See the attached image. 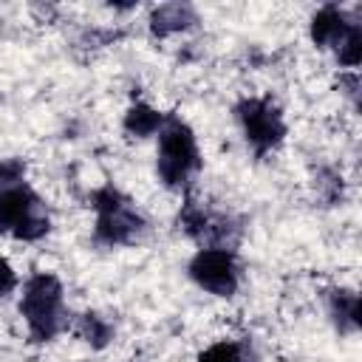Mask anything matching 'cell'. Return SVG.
Listing matches in <instances>:
<instances>
[{
	"label": "cell",
	"mask_w": 362,
	"mask_h": 362,
	"mask_svg": "<svg viewBox=\"0 0 362 362\" xmlns=\"http://www.w3.org/2000/svg\"><path fill=\"white\" fill-rule=\"evenodd\" d=\"M20 314L25 320L31 342H51L68 328L65 288L51 272H37L25 280L20 294Z\"/></svg>",
	"instance_id": "cell-1"
},
{
	"label": "cell",
	"mask_w": 362,
	"mask_h": 362,
	"mask_svg": "<svg viewBox=\"0 0 362 362\" xmlns=\"http://www.w3.org/2000/svg\"><path fill=\"white\" fill-rule=\"evenodd\" d=\"M201 167H204V158H201L192 127L184 119L170 113L158 130V156H156L158 181L167 189L187 192L192 178L201 173Z\"/></svg>",
	"instance_id": "cell-2"
},
{
	"label": "cell",
	"mask_w": 362,
	"mask_h": 362,
	"mask_svg": "<svg viewBox=\"0 0 362 362\" xmlns=\"http://www.w3.org/2000/svg\"><path fill=\"white\" fill-rule=\"evenodd\" d=\"M90 206L96 212L93 240L99 246H110V249L113 246H130V243L141 240V235L147 232L144 215L113 184H105V187L93 189L90 192Z\"/></svg>",
	"instance_id": "cell-3"
},
{
	"label": "cell",
	"mask_w": 362,
	"mask_h": 362,
	"mask_svg": "<svg viewBox=\"0 0 362 362\" xmlns=\"http://www.w3.org/2000/svg\"><path fill=\"white\" fill-rule=\"evenodd\" d=\"M232 113H235L240 133H243L246 144L252 147L255 158H263L272 150H277L288 133L280 105L269 96H243L235 102Z\"/></svg>",
	"instance_id": "cell-4"
},
{
	"label": "cell",
	"mask_w": 362,
	"mask_h": 362,
	"mask_svg": "<svg viewBox=\"0 0 362 362\" xmlns=\"http://www.w3.org/2000/svg\"><path fill=\"white\" fill-rule=\"evenodd\" d=\"M187 274L215 297H232L240 288V260L232 249H198L187 263Z\"/></svg>",
	"instance_id": "cell-5"
},
{
	"label": "cell",
	"mask_w": 362,
	"mask_h": 362,
	"mask_svg": "<svg viewBox=\"0 0 362 362\" xmlns=\"http://www.w3.org/2000/svg\"><path fill=\"white\" fill-rule=\"evenodd\" d=\"M45 204L28 184H17L8 189H0V235H11L31 212L42 209Z\"/></svg>",
	"instance_id": "cell-6"
},
{
	"label": "cell",
	"mask_w": 362,
	"mask_h": 362,
	"mask_svg": "<svg viewBox=\"0 0 362 362\" xmlns=\"http://www.w3.org/2000/svg\"><path fill=\"white\" fill-rule=\"evenodd\" d=\"M354 20L345 14V8L328 3V6H320L314 14H311V23H308V37L317 48H334L339 42V37L348 31Z\"/></svg>",
	"instance_id": "cell-7"
},
{
	"label": "cell",
	"mask_w": 362,
	"mask_h": 362,
	"mask_svg": "<svg viewBox=\"0 0 362 362\" xmlns=\"http://www.w3.org/2000/svg\"><path fill=\"white\" fill-rule=\"evenodd\" d=\"M325 305L334 328L339 334H356L362 328V311H359V294L354 288H328Z\"/></svg>",
	"instance_id": "cell-8"
},
{
	"label": "cell",
	"mask_w": 362,
	"mask_h": 362,
	"mask_svg": "<svg viewBox=\"0 0 362 362\" xmlns=\"http://www.w3.org/2000/svg\"><path fill=\"white\" fill-rule=\"evenodd\" d=\"M150 34L153 37H170L192 28L198 23V11L189 3H161L150 11Z\"/></svg>",
	"instance_id": "cell-9"
},
{
	"label": "cell",
	"mask_w": 362,
	"mask_h": 362,
	"mask_svg": "<svg viewBox=\"0 0 362 362\" xmlns=\"http://www.w3.org/2000/svg\"><path fill=\"white\" fill-rule=\"evenodd\" d=\"M167 113H161L158 107L147 105V102H133L127 110H124V119H122V130L130 136V139H150L161 130Z\"/></svg>",
	"instance_id": "cell-10"
},
{
	"label": "cell",
	"mask_w": 362,
	"mask_h": 362,
	"mask_svg": "<svg viewBox=\"0 0 362 362\" xmlns=\"http://www.w3.org/2000/svg\"><path fill=\"white\" fill-rule=\"evenodd\" d=\"M198 362H257L249 339H218L198 354Z\"/></svg>",
	"instance_id": "cell-11"
},
{
	"label": "cell",
	"mask_w": 362,
	"mask_h": 362,
	"mask_svg": "<svg viewBox=\"0 0 362 362\" xmlns=\"http://www.w3.org/2000/svg\"><path fill=\"white\" fill-rule=\"evenodd\" d=\"M76 334H79V339H85L93 351H102V348H107V345L113 342L116 328H113L102 314L85 311V314H79V320H76Z\"/></svg>",
	"instance_id": "cell-12"
},
{
	"label": "cell",
	"mask_w": 362,
	"mask_h": 362,
	"mask_svg": "<svg viewBox=\"0 0 362 362\" xmlns=\"http://www.w3.org/2000/svg\"><path fill=\"white\" fill-rule=\"evenodd\" d=\"M334 54H337V62L342 68L356 71V65L362 62V28H359V23H351L348 25V31L334 45Z\"/></svg>",
	"instance_id": "cell-13"
},
{
	"label": "cell",
	"mask_w": 362,
	"mask_h": 362,
	"mask_svg": "<svg viewBox=\"0 0 362 362\" xmlns=\"http://www.w3.org/2000/svg\"><path fill=\"white\" fill-rule=\"evenodd\" d=\"M51 232V218H48V212H45V206L42 209H37V212H31L11 235L17 238V240H25V243H34V240H42L45 235Z\"/></svg>",
	"instance_id": "cell-14"
},
{
	"label": "cell",
	"mask_w": 362,
	"mask_h": 362,
	"mask_svg": "<svg viewBox=\"0 0 362 362\" xmlns=\"http://www.w3.org/2000/svg\"><path fill=\"white\" fill-rule=\"evenodd\" d=\"M25 184V161L11 156V158H0V189Z\"/></svg>",
	"instance_id": "cell-15"
},
{
	"label": "cell",
	"mask_w": 362,
	"mask_h": 362,
	"mask_svg": "<svg viewBox=\"0 0 362 362\" xmlns=\"http://www.w3.org/2000/svg\"><path fill=\"white\" fill-rule=\"evenodd\" d=\"M17 283H20V277H17L14 266L6 257H0V297H8L17 288Z\"/></svg>",
	"instance_id": "cell-16"
},
{
	"label": "cell",
	"mask_w": 362,
	"mask_h": 362,
	"mask_svg": "<svg viewBox=\"0 0 362 362\" xmlns=\"http://www.w3.org/2000/svg\"><path fill=\"white\" fill-rule=\"evenodd\" d=\"M339 85L345 88L342 93H345L354 105H359V74H356V71H345V74H339Z\"/></svg>",
	"instance_id": "cell-17"
}]
</instances>
